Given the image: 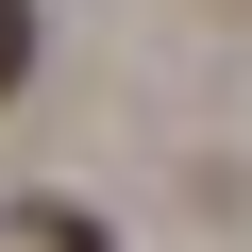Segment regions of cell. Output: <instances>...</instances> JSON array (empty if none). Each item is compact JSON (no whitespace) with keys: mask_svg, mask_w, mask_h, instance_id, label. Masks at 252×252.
Wrapping results in <instances>:
<instances>
[{"mask_svg":"<svg viewBox=\"0 0 252 252\" xmlns=\"http://www.w3.org/2000/svg\"><path fill=\"white\" fill-rule=\"evenodd\" d=\"M34 84V0H0V101Z\"/></svg>","mask_w":252,"mask_h":252,"instance_id":"obj_1","label":"cell"}]
</instances>
